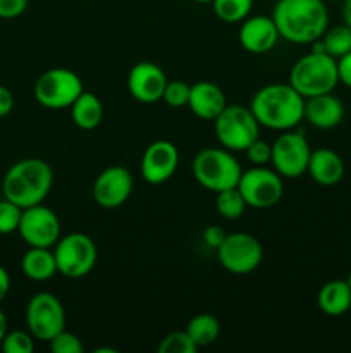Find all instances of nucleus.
<instances>
[{
    "label": "nucleus",
    "instance_id": "4",
    "mask_svg": "<svg viewBox=\"0 0 351 353\" xmlns=\"http://www.w3.org/2000/svg\"><path fill=\"white\" fill-rule=\"evenodd\" d=\"M337 83H339L337 59L327 52L312 50L310 54L299 57L289 71V85L305 99L330 93Z\"/></svg>",
    "mask_w": 351,
    "mask_h": 353
},
{
    "label": "nucleus",
    "instance_id": "20",
    "mask_svg": "<svg viewBox=\"0 0 351 353\" xmlns=\"http://www.w3.org/2000/svg\"><path fill=\"white\" fill-rule=\"evenodd\" d=\"M306 172L319 185L334 186L343 179L344 162L337 152L330 148H317L310 154Z\"/></svg>",
    "mask_w": 351,
    "mask_h": 353
},
{
    "label": "nucleus",
    "instance_id": "33",
    "mask_svg": "<svg viewBox=\"0 0 351 353\" xmlns=\"http://www.w3.org/2000/svg\"><path fill=\"white\" fill-rule=\"evenodd\" d=\"M248 161L253 165H267L272 159V145L268 141L262 140L260 137L244 150Z\"/></svg>",
    "mask_w": 351,
    "mask_h": 353
},
{
    "label": "nucleus",
    "instance_id": "43",
    "mask_svg": "<svg viewBox=\"0 0 351 353\" xmlns=\"http://www.w3.org/2000/svg\"><path fill=\"white\" fill-rule=\"evenodd\" d=\"M329 2H344V0H329Z\"/></svg>",
    "mask_w": 351,
    "mask_h": 353
},
{
    "label": "nucleus",
    "instance_id": "22",
    "mask_svg": "<svg viewBox=\"0 0 351 353\" xmlns=\"http://www.w3.org/2000/svg\"><path fill=\"white\" fill-rule=\"evenodd\" d=\"M21 271L31 281H47L58 274L54 248L30 247L21 259Z\"/></svg>",
    "mask_w": 351,
    "mask_h": 353
},
{
    "label": "nucleus",
    "instance_id": "5",
    "mask_svg": "<svg viewBox=\"0 0 351 353\" xmlns=\"http://www.w3.org/2000/svg\"><path fill=\"white\" fill-rule=\"evenodd\" d=\"M243 169L227 148H203L193 159V176L205 190L219 193L240 183Z\"/></svg>",
    "mask_w": 351,
    "mask_h": 353
},
{
    "label": "nucleus",
    "instance_id": "36",
    "mask_svg": "<svg viewBox=\"0 0 351 353\" xmlns=\"http://www.w3.org/2000/svg\"><path fill=\"white\" fill-rule=\"evenodd\" d=\"M337 72H339V81L351 88V52L337 59Z\"/></svg>",
    "mask_w": 351,
    "mask_h": 353
},
{
    "label": "nucleus",
    "instance_id": "1",
    "mask_svg": "<svg viewBox=\"0 0 351 353\" xmlns=\"http://www.w3.org/2000/svg\"><path fill=\"white\" fill-rule=\"evenodd\" d=\"M272 19L279 34L296 45H312L329 28L326 0H277Z\"/></svg>",
    "mask_w": 351,
    "mask_h": 353
},
{
    "label": "nucleus",
    "instance_id": "19",
    "mask_svg": "<svg viewBox=\"0 0 351 353\" xmlns=\"http://www.w3.org/2000/svg\"><path fill=\"white\" fill-rule=\"evenodd\" d=\"M227 105L222 88L212 81H198L189 90L188 107L196 117L213 121Z\"/></svg>",
    "mask_w": 351,
    "mask_h": 353
},
{
    "label": "nucleus",
    "instance_id": "21",
    "mask_svg": "<svg viewBox=\"0 0 351 353\" xmlns=\"http://www.w3.org/2000/svg\"><path fill=\"white\" fill-rule=\"evenodd\" d=\"M319 309L326 316L339 317L351 309V286L348 279H332L320 288L317 295Z\"/></svg>",
    "mask_w": 351,
    "mask_h": 353
},
{
    "label": "nucleus",
    "instance_id": "7",
    "mask_svg": "<svg viewBox=\"0 0 351 353\" xmlns=\"http://www.w3.org/2000/svg\"><path fill=\"white\" fill-rule=\"evenodd\" d=\"M58 274L69 279L88 276L98 261V248L92 236L85 233H69L54 245Z\"/></svg>",
    "mask_w": 351,
    "mask_h": 353
},
{
    "label": "nucleus",
    "instance_id": "16",
    "mask_svg": "<svg viewBox=\"0 0 351 353\" xmlns=\"http://www.w3.org/2000/svg\"><path fill=\"white\" fill-rule=\"evenodd\" d=\"M167 76L155 62H138L127 74V92L141 103H155L162 100L167 86Z\"/></svg>",
    "mask_w": 351,
    "mask_h": 353
},
{
    "label": "nucleus",
    "instance_id": "38",
    "mask_svg": "<svg viewBox=\"0 0 351 353\" xmlns=\"http://www.w3.org/2000/svg\"><path fill=\"white\" fill-rule=\"evenodd\" d=\"M10 290V276L7 272L6 268L0 265V302H3V299L7 296Z\"/></svg>",
    "mask_w": 351,
    "mask_h": 353
},
{
    "label": "nucleus",
    "instance_id": "3",
    "mask_svg": "<svg viewBox=\"0 0 351 353\" xmlns=\"http://www.w3.org/2000/svg\"><path fill=\"white\" fill-rule=\"evenodd\" d=\"M54 186V171L43 159H21L7 169L2 181L3 199L21 209L43 203Z\"/></svg>",
    "mask_w": 351,
    "mask_h": 353
},
{
    "label": "nucleus",
    "instance_id": "23",
    "mask_svg": "<svg viewBox=\"0 0 351 353\" xmlns=\"http://www.w3.org/2000/svg\"><path fill=\"white\" fill-rule=\"evenodd\" d=\"M72 123L79 130H95L103 119V103L92 92H83L71 105Z\"/></svg>",
    "mask_w": 351,
    "mask_h": 353
},
{
    "label": "nucleus",
    "instance_id": "35",
    "mask_svg": "<svg viewBox=\"0 0 351 353\" xmlns=\"http://www.w3.org/2000/svg\"><path fill=\"white\" fill-rule=\"evenodd\" d=\"M226 236L227 233L224 231V228L215 226V224H212V226H209L203 231V240H205L206 247H210L212 250H217L222 245V241L226 240Z\"/></svg>",
    "mask_w": 351,
    "mask_h": 353
},
{
    "label": "nucleus",
    "instance_id": "13",
    "mask_svg": "<svg viewBox=\"0 0 351 353\" xmlns=\"http://www.w3.org/2000/svg\"><path fill=\"white\" fill-rule=\"evenodd\" d=\"M17 233L28 247L54 248L61 238V221L50 207L36 203L23 209Z\"/></svg>",
    "mask_w": 351,
    "mask_h": 353
},
{
    "label": "nucleus",
    "instance_id": "39",
    "mask_svg": "<svg viewBox=\"0 0 351 353\" xmlns=\"http://www.w3.org/2000/svg\"><path fill=\"white\" fill-rule=\"evenodd\" d=\"M343 23L351 28V0L343 2Z\"/></svg>",
    "mask_w": 351,
    "mask_h": 353
},
{
    "label": "nucleus",
    "instance_id": "18",
    "mask_svg": "<svg viewBox=\"0 0 351 353\" xmlns=\"http://www.w3.org/2000/svg\"><path fill=\"white\" fill-rule=\"evenodd\" d=\"M343 117V102L336 95H332V92L305 99L303 119L308 121L313 128H319V130H332L337 124H341Z\"/></svg>",
    "mask_w": 351,
    "mask_h": 353
},
{
    "label": "nucleus",
    "instance_id": "24",
    "mask_svg": "<svg viewBox=\"0 0 351 353\" xmlns=\"http://www.w3.org/2000/svg\"><path fill=\"white\" fill-rule=\"evenodd\" d=\"M186 331L193 338L196 347L203 348L215 343L220 334V323L215 316L203 312L189 321L188 326H186Z\"/></svg>",
    "mask_w": 351,
    "mask_h": 353
},
{
    "label": "nucleus",
    "instance_id": "8",
    "mask_svg": "<svg viewBox=\"0 0 351 353\" xmlns=\"http://www.w3.org/2000/svg\"><path fill=\"white\" fill-rule=\"evenodd\" d=\"M85 92L81 78L65 68L45 71L34 83V99L45 109H71L74 100Z\"/></svg>",
    "mask_w": 351,
    "mask_h": 353
},
{
    "label": "nucleus",
    "instance_id": "26",
    "mask_svg": "<svg viewBox=\"0 0 351 353\" xmlns=\"http://www.w3.org/2000/svg\"><path fill=\"white\" fill-rule=\"evenodd\" d=\"M215 209L217 212L220 214V217H224V219L236 221L240 219L244 214V210H246L248 205L246 202H244L241 192L237 190V186L222 190V192L215 193Z\"/></svg>",
    "mask_w": 351,
    "mask_h": 353
},
{
    "label": "nucleus",
    "instance_id": "29",
    "mask_svg": "<svg viewBox=\"0 0 351 353\" xmlns=\"http://www.w3.org/2000/svg\"><path fill=\"white\" fill-rule=\"evenodd\" d=\"M0 348L6 353H31L34 350V336L30 331H7Z\"/></svg>",
    "mask_w": 351,
    "mask_h": 353
},
{
    "label": "nucleus",
    "instance_id": "42",
    "mask_svg": "<svg viewBox=\"0 0 351 353\" xmlns=\"http://www.w3.org/2000/svg\"><path fill=\"white\" fill-rule=\"evenodd\" d=\"M348 283H350V286H351V272H350V276H348Z\"/></svg>",
    "mask_w": 351,
    "mask_h": 353
},
{
    "label": "nucleus",
    "instance_id": "41",
    "mask_svg": "<svg viewBox=\"0 0 351 353\" xmlns=\"http://www.w3.org/2000/svg\"><path fill=\"white\" fill-rule=\"evenodd\" d=\"M195 2H198V3H212V0H195Z\"/></svg>",
    "mask_w": 351,
    "mask_h": 353
},
{
    "label": "nucleus",
    "instance_id": "37",
    "mask_svg": "<svg viewBox=\"0 0 351 353\" xmlns=\"http://www.w3.org/2000/svg\"><path fill=\"white\" fill-rule=\"evenodd\" d=\"M14 109V95L7 86L0 85V117H6Z\"/></svg>",
    "mask_w": 351,
    "mask_h": 353
},
{
    "label": "nucleus",
    "instance_id": "17",
    "mask_svg": "<svg viewBox=\"0 0 351 353\" xmlns=\"http://www.w3.org/2000/svg\"><path fill=\"white\" fill-rule=\"evenodd\" d=\"M279 34L272 16H248L241 21L240 31H237V40L240 45L250 54H267L277 45Z\"/></svg>",
    "mask_w": 351,
    "mask_h": 353
},
{
    "label": "nucleus",
    "instance_id": "6",
    "mask_svg": "<svg viewBox=\"0 0 351 353\" xmlns=\"http://www.w3.org/2000/svg\"><path fill=\"white\" fill-rule=\"evenodd\" d=\"M213 130L219 143L231 152H244L260 134V124L250 107L227 103L213 119Z\"/></svg>",
    "mask_w": 351,
    "mask_h": 353
},
{
    "label": "nucleus",
    "instance_id": "34",
    "mask_svg": "<svg viewBox=\"0 0 351 353\" xmlns=\"http://www.w3.org/2000/svg\"><path fill=\"white\" fill-rule=\"evenodd\" d=\"M28 0H0V19H14L24 14Z\"/></svg>",
    "mask_w": 351,
    "mask_h": 353
},
{
    "label": "nucleus",
    "instance_id": "27",
    "mask_svg": "<svg viewBox=\"0 0 351 353\" xmlns=\"http://www.w3.org/2000/svg\"><path fill=\"white\" fill-rule=\"evenodd\" d=\"M215 16L224 23H241L250 16L253 0H212Z\"/></svg>",
    "mask_w": 351,
    "mask_h": 353
},
{
    "label": "nucleus",
    "instance_id": "30",
    "mask_svg": "<svg viewBox=\"0 0 351 353\" xmlns=\"http://www.w3.org/2000/svg\"><path fill=\"white\" fill-rule=\"evenodd\" d=\"M23 209L10 200H0V234H12L19 230Z\"/></svg>",
    "mask_w": 351,
    "mask_h": 353
},
{
    "label": "nucleus",
    "instance_id": "31",
    "mask_svg": "<svg viewBox=\"0 0 351 353\" xmlns=\"http://www.w3.org/2000/svg\"><path fill=\"white\" fill-rule=\"evenodd\" d=\"M189 90H191V85H188L186 81H181V79L167 81L162 100L169 107H172V109H182V107H188Z\"/></svg>",
    "mask_w": 351,
    "mask_h": 353
},
{
    "label": "nucleus",
    "instance_id": "9",
    "mask_svg": "<svg viewBox=\"0 0 351 353\" xmlns=\"http://www.w3.org/2000/svg\"><path fill=\"white\" fill-rule=\"evenodd\" d=\"M237 190L248 207L270 209L277 205L284 195V178L275 169L255 165L248 171H243L237 183Z\"/></svg>",
    "mask_w": 351,
    "mask_h": 353
},
{
    "label": "nucleus",
    "instance_id": "40",
    "mask_svg": "<svg viewBox=\"0 0 351 353\" xmlns=\"http://www.w3.org/2000/svg\"><path fill=\"white\" fill-rule=\"evenodd\" d=\"M6 334H7V319H6V314L0 310V345H2V340Z\"/></svg>",
    "mask_w": 351,
    "mask_h": 353
},
{
    "label": "nucleus",
    "instance_id": "10",
    "mask_svg": "<svg viewBox=\"0 0 351 353\" xmlns=\"http://www.w3.org/2000/svg\"><path fill=\"white\" fill-rule=\"evenodd\" d=\"M26 326L34 340L50 341L65 330V310L61 300L48 292H40L26 305Z\"/></svg>",
    "mask_w": 351,
    "mask_h": 353
},
{
    "label": "nucleus",
    "instance_id": "25",
    "mask_svg": "<svg viewBox=\"0 0 351 353\" xmlns=\"http://www.w3.org/2000/svg\"><path fill=\"white\" fill-rule=\"evenodd\" d=\"M320 40H322L323 50L327 54L332 55L334 59H341L351 52V28L344 23L327 28Z\"/></svg>",
    "mask_w": 351,
    "mask_h": 353
},
{
    "label": "nucleus",
    "instance_id": "2",
    "mask_svg": "<svg viewBox=\"0 0 351 353\" xmlns=\"http://www.w3.org/2000/svg\"><path fill=\"white\" fill-rule=\"evenodd\" d=\"M250 109L260 126L288 131L303 121L305 97L299 95L289 83H272L255 93Z\"/></svg>",
    "mask_w": 351,
    "mask_h": 353
},
{
    "label": "nucleus",
    "instance_id": "15",
    "mask_svg": "<svg viewBox=\"0 0 351 353\" xmlns=\"http://www.w3.org/2000/svg\"><path fill=\"white\" fill-rule=\"evenodd\" d=\"M179 168V150L172 141L157 140L143 152L140 164L141 178L150 185H162L176 174Z\"/></svg>",
    "mask_w": 351,
    "mask_h": 353
},
{
    "label": "nucleus",
    "instance_id": "32",
    "mask_svg": "<svg viewBox=\"0 0 351 353\" xmlns=\"http://www.w3.org/2000/svg\"><path fill=\"white\" fill-rule=\"evenodd\" d=\"M50 350L54 353H83L85 347H83L81 340H79L78 334L71 333V331L64 330L57 334V336L52 338L50 341Z\"/></svg>",
    "mask_w": 351,
    "mask_h": 353
},
{
    "label": "nucleus",
    "instance_id": "28",
    "mask_svg": "<svg viewBox=\"0 0 351 353\" xmlns=\"http://www.w3.org/2000/svg\"><path fill=\"white\" fill-rule=\"evenodd\" d=\"M158 352L160 353H196L198 347L189 336L188 331H174L169 333L164 340L158 345Z\"/></svg>",
    "mask_w": 351,
    "mask_h": 353
},
{
    "label": "nucleus",
    "instance_id": "14",
    "mask_svg": "<svg viewBox=\"0 0 351 353\" xmlns=\"http://www.w3.org/2000/svg\"><path fill=\"white\" fill-rule=\"evenodd\" d=\"M92 193L102 209H117L133 193V174L123 165H110L96 176Z\"/></svg>",
    "mask_w": 351,
    "mask_h": 353
},
{
    "label": "nucleus",
    "instance_id": "12",
    "mask_svg": "<svg viewBox=\"0 0 351 353\" xmlns=\"http://www.w3.org/2000/svg\"><path fill=\"white\" fill-rule=\"evenodd\" d=\"M310 154L312 148L305 134L288 130L272 143V168L286 179L299 178L306 172Z\"/></svg>",
    "mask_w": 351,
    "mask_h": 353
},
{
    "label": "nucleus",
    "instance_id": "11",
    "mask_svg": "<svg viewBox=\"0 0 351 353\" xmlns=\"http://www.w3.org/2000/svg\"><path fill=\"white\" fill-rule=\"evenodd\" d=\"M220 265L231 274H250L264 261V248L258 238L250 233H231L217 248Z\"/></svg>",
    "mask_w": 351,
    "mask_h": 353
}]
</instances>
